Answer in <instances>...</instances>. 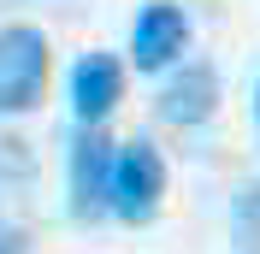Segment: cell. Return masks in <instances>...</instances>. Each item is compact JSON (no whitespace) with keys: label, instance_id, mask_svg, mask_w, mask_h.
Wrapping results in <instances>:
<instances>
[{"label":"cell","instance_id":"3957f363","mask_svg":"<svg viewBox=\"0 0 260 254\" xmlns=\"http://www.w3.org/2000/svg\"><path fill=\"white\" fill-rule=\"evenodd\" d=\"M166 201V160L148 136H124L118 142V166H113V219L124 225H148Z\"/></svg>","mask_w":260,"mask_h":254},{"label":"cell","instance_id":"8992f818","mask_svg":"<svg viewBox=\"0 0 260 254\" xmlns=\"http://www.w3.org/2000/svg\"><path fill=\"white\" fill-rule=\"evenodd\" d=\"M219 112V71L207 59H183V71H172L160 89V118L166 124H207Z\"/></svg>","mask_w":260,"mask_h":254},{"label":"cell","instance_id":"277c9868","mask_svg":"<svg viewBox=\"0 0 260 254\" xmlns=\"http://www.w3.org/2000/svg\"><path fill=\"white\" fill-rule=\"evenodd\" d=\"M183 48H189V18H183V6L148 0L142 12H136V24H130V59H136V71H166Z\"/></svg>","mask_w":260,"mask_h":254},{"label":"cell","instance_id":"ba28073f","mask_svg":"<svg viewBox=\"0 0 260 254\" xmlns=\"http://www.w3.org/2000/svg\"><path fill=\"white\" fill-rule=\"evenodd\" d=\"M0 254H30V231L12 219H0Z\"/></svg>","mask_w":260,"mask_h":254},{"label":"cell","instance_id":"5b68a950","mask_svg":"<svg viewBox=\"0 0 260 254\" xmlns=\"http://www.w3.org/2000/svg\"><path fill=\"white\" fill-rule=\"evenodd\" d=\"M124 101V65L113 53H83L71 65V112H77V130H101L107 112Z\"/></svg>","mask_w":260,"mask_h":254},{"label":"cell","instance_id":"7a4b0ae2","mask_svg":"<svg viewBox=\"0 0 260 254\" xmlns=\"http://www.w3.org/2000/svg\"><path fill=\"white\" fill-rule=\"evenodd\" d=\"M113 166H118V142L107 130H77V136H71V160H65L71 219L95 225V219L113 213Z\"/></svg>","mask_w":260,"mask_h":254},{"label":"cell","instance_id":"52a82bcc","mask_svg":"<svg viewBox=\"0 0 260 254\" xmlns=\"http://www.w3.org/2000/svg\"><path fill=\"white\" fill-rule=\"evenodd\" d=\"M237 254H260V177L237 195Z\"/></svg>","mask_w":260,"mask_h":254},{"label":"cell","instance_id":"6da1fadb","mask_svg":"<svg viewBox=\"0 0 260 254\" xmlns=\"http://www.w3.org/2000/svg\"><path fill=\"white\" fill-rule=\"evenodd\" d=\"M53 71V48L36 24H6L0 30V118H18L30 112L48 89Z\"/></svg>","mask_w":260,"mask_h":254},{"label":"cell","instance_id":"9c48e42d","mask_svg":"<svg viewBox=\"0 0 260 254\" xmlns=\"http://www.w3.org/2000/svg\"><path fill=\"white\" fill-rule=\"evenodd\" d=\"M254 118H260V89H254Z\"/></svg>","mask_w":260,"mask_h":254}]
</instances>
